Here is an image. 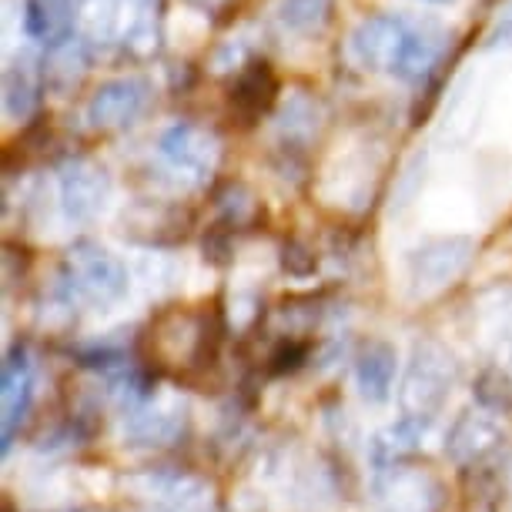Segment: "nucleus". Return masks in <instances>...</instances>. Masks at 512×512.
I'll list each match as a JSON object with an SVG mask.
<instances>
[{"label":"nucleus","instance_id":"obj_7","mask_svg":"<svg viewBox=\"0 0 512 512\" xmlns=\"http://www.w3.org/2000/svg\"><path fill=\"white\" fill-rule=\"evenodd\" d=\"M158 158L185 185H205L215 175L221 158V141L215 131L201 128L195 121H175L161 131Z\"/></svg>","mask_w":512,"mask_h":512},{"label":"nucleus","instance_id":"obj_6","mask_svg":"<svg viewBox=\"0 0 512 512\" xmlns=\"http://www.w3.org/2000/svg\"><path fill=\"white\" fill-rule=\"evenodd\" d=\"M369 502L375 512H446L449 492L429 469L392 466L372 476Z\"/></svg>","mask_w":512,"mask_h":512},{"label":"nucleus","instance_id":"obj_20","mask_svg":"<svg viewBox=\"0 0 512 512\" xmlns=\"http://www.w3.org/2000/svg\"><path fill=\"white\" fill-rule=\"evenodd\" d=\"M318 118H322V111H318V104L312 98L292 94L285 101L282 114H278V128L288 134V141H305L318 131Z\"/></svg>","mask_w":512,"mask_h":512},{"label":"nucleus","instance_id":"obj_4","mask_svg":"<svg viewBox=\"0 0 512 512\" xmlns=\"http://www.w3.org/2000/svg\"><path fill=\"white\" fill-rule=\"evenodd\" d=\"M472 255H476V241L469 235H439L422 241L405 255V285L415 298L436 295L462 278Z\"/></svg>","mask_w":512,"mask_h":512},{"label":"nucleus","instance_id":"obj_14","mask_svg":"<svg viewBox=\"0 0 512 512\" xmlns=\"http://www.w3.org/2000/svg\"><path fill=\"white\" fill-rule=\"evenodd\" d=\"M21 24L27 41L54 47L74 37L77 27V0H24Z\"/></svg>","mask_w":512,"mask_h":512},{"label":"nucleus","instance_id":"obj_2","mask_svg":"<svg viewBox=\"0 0 512 512\" xmlns=\"http://www.w3.org/2000/svg\"><path fill=\"white\" fill-rule=\"evenodd\" d=\"M57 285H61L77 305L108 312V308L121 305L124 298H128L131 272L111 248H104L91 238H81L67 248Z\"/></svg>","mask_w":512,"mask_h":512},{"label":"nucleus","instance_id":"obj_18","mask_svg":"<svg viewBox=\"0 0 512 512\" xmlns=\"http://www.w3.org/2000/svg\"><path fill=\"white\" fill-rule=\"evenodd\" d=\"M91 57H88V37H67V41L47 47V61L44 74L54 84H77V77L88 71Z\"/></svg>","mask_w":512,"mask_h":512},{"label":"nucleus","instance_id":"obj_9","mask_svg":"<svg viewBox=\"0 0 512 512\" xmlns=\"http://www.w3.org/2000/svg\"><path fill=\"white\" fill-rule=\"evenodd\" d=\"M37 399V362L27 345H14L4 355V372H0V449L11 452L17 432L27 422Z\"/></svg>","mask_w":512,"mask_h":512},{"label":"nucleus","instance_id":"obj_11","mask_svg":"<svg viewBox=\"0 0 512 512\" xmlns=\"http://www.w3.org/2000/svg\"><path fill=\"white\" fill-rule=\"evenodd\" d=\"M506 449V429L499 419H492V412H462L446 432V459L459 469H472L489 462L492 456Z\"/></svg>","mask_w":512,"mask_h":512},{"label":"nucleus","instance_id":"obj_8","mask_svg":"<svg viewBox=\"0 0 512 512\" xmlns=\"http://www.w3.org/2000/svg\"><path fill=\"white\" fill-rule=\"evenodd\" d=\"M191 429V409L185 399H148L124 415L121 442L128 449H168L178 446Z\"/></svg>","mask_w":512,"mask_h":512},{"label":"nucleus","instance_id":"obj_22","mask_svg":"<svg viewBox=\"0 0 512 512\" xmlns=\"http://www.w3.org/2000/svg\"><path fill=\"white\" fill-rule=\"evenodd\" d=\"M476 402L492 415H509L512 412V379L502 369H486L476 379Z\"/></svg>","mask_w":512,"mask_h":512},{"label":"nucleus","instance_id":"obj_27","mask_svg":"<svg viewBox=\"0 0 512 512\" xmlns=\"http://www.w3.org/2000/svg\"><path fill=\"white\" fill-rule=\"evenodd\" d=\"M425 4H449V0H425Z\"/></svg>","mask_w":512,"mask_h":512},{"label":"nucleus","instance_id":"obj_26","mask_svg":"<svg viewBox=\"0 0 512 512\" xmlns=\"http://www.w3.org/2000/svg\"><path fill=\"white\" fill-rule=\"evenodd\" d=\"M185 4H191L201 14H215V11H221V7L228 4V0H185Z\"/></svg>","mask_w":512,"mask_h":512},{"label":"nucleus","instance_id":"obj_16","mask_svg":"<svg viewBox=\"0 0 512 512\" xmlns=\"http://www.w3.org/2000/svg\"><path fill=\"white\" fill-rule=\"evenodd\" d=\"M124 0H77V27L88 41H114L124 31Z\"/></svg>","mask_w":512,"mask_h":512},{"label":"nucleus","instance_id":"obj_21","mask_svg":"<svg viewBox=\"0 0 512 512\" xmlns=\"http://www.w3.org/2000/svg\"><path fill=\"white\" fill-rule=\"evenodd\" d=\"M275 94V77L265 64H248V71H241L238 77V94L235 101L248 111H262L268 108Z\"/></svg>","mask_w":512,"mask_h":512},{"label":"nucleus","instance_id":"obj_29","mask_svg":"<svg viewBox=\"0 0 512 512\" xmlns=\"http://www.w3.org/2000/svg\"><path fill=\"white\" fill-rule=\"evenodd\" d=\"M71 512H84V509H71Z\"/></svg>","mask_w":512,"mask_h":512},{"label":"nucleus","instance_id":"obj_15","mask_svg":"<svg viewBox=\"0 0 512 512\" xmlns=\"http://www.w3.org/2000/svg\"><path fill=\"white\" fill-rule=\"evenodd\" d=\"M47 74L44 64L31 61V57H14L4 67V111L11 121H27L41 108Z\"/></svg>","mask_w":512,"mask_h":512},{"label":"nucleus","instance_id":"obj_23","mask_svg":"<svg viewBox=\"0 0 512 512\" xmlns=\"http://www.w3.org/2000/svg\"><path fill=\"white\" fill-rule=\"evenodd\" d=\"M248 64H251V44H248L245 34L228 37V41L215 51V57H211V71H215V74L245 71Z\"/></svg>","mask_w":512,"mask_h":512},{"label":"nucleus","instance_id":"obj_19","mask_svg":"<svg viewBox=\"0 0 512 512\" xmlns=\"http://www.w3.org/2000/svg\"><path fill=\"white\" fill-rule=\"evenodd\" d=\"M118 41H124V47L138 57H151L158 51L161 31H158V17H154L151 4L134 7V14H128V21H124V31Z\"/></svg>","mask_w":512,"mask_h":512},{"label":"nucleus","instance_id":"obj_12","mask_svg":"<svg viewBox=\"0 0 512 512\" xmlns=\"http://www.w3.org/2000/svg\"><path fill=\"white\" fill-rule=\"evenodd\" d=\"M355 389H359L362 402L385 405L392 399L395 375H399V349L385 338H375L355 355Z\"/></svg>","mask_w":512,"mask_h":512},{"label":"nucleus","instance_id":"obj_5","mask_svg":"<svg viewBox=\"0 0 512 512\" xmlns=\"http://www.w3.org/2000/svg\"><path fill=\"white\" fill-rule=\"evenodd\" d=\"M114 181L108 168L91 158H67L57 168V208L67 225H91L108 211Z\"/></svg>","mask_w":512,"mask_h":512},{"label":"nucleus","instance_id":"obj_25","mask_svg":"<svg viewBox=\"0 0 512 512\" xmlns=\"http://www.w3.org/2000/svg\"><path fill=\"white\" fill-rule=\"evenodd\" d=\"M492 44H512V7H509V14L502 17V24L496 27V34H492Z\"/></svg>","mask_w":512,"mask_h":512},{"label":"nucleus","instance_id":"obj_10","mask_svg":"<svg viewBox=\"0 0 512 512\" xmlns=\"http://www.w3.org/2000/svg\"><path fill=\"white\" fill-rule=\"evenodd\" d=\"M154 88L148 77L128 74V77H111V81L98 84V91L88 101V121L98 131H121L131 128L144 111L151 108Z\"/></svg>","mask_w":512,"mask_h":512},{"label":"nucleus","instance_id":"obj_1","mask_svg":"<svg viewBox=\"0 0 512 512\" xmlns=\"http://www.w3.org/2000/svg\"><path fill=\"white\" fill-rule=\"evenodd\" d=\"M349 54L365 71L392 74L405 84H422L446 54V31L436 21L372 14L349 34Z\"/></svg>","mask_w":512,"mask_h":512},{"label":"nucleus","instance_id":"obj_17","mask_svg":"<svg viewBox=\"0 0 512 512\" xmlns=\"http://www.w3.org/2000/svg\"><path fill=\"white\" fill-rule=\"evenodd\" d=\"M332 11H335V0H278L275 21L285 34L308 37L318 34L332 21Z\"/></svg>","mask_w":512,"mask_h":512},{"label":"nucleus","instance_id":"obj_24","mask_svg":"<svg viewBox=\"0 0 512 512\" xmlns=\"http://www.w3.org/2000/svg\"><path fill=\"white\" fill-rule=\"evenodd\" d=\"M302 359H305V345L302 342H285L282 349H278L275 355H272V369L275 372H295L298 365H302Z\"/></svg>","mask_w":512,"mask_h":512},{"label":"nucleus","instance_id":"obj_28","mask_svg":"<svg viewBox=\"0 0 512 512\" xmlns=\"http://www.w3.org/2000/svg\"><path fill=\"white\" fill-rule=\"evenodd\" d=\"M134 4H154V0H134Z\"/></svg>","mask_w":512,"mask_h":512},{"label":"nucleus","instance_id":"obj_3","mask_svg":"<svg viewBox=\"0 0 512 512\" xmlns=\"http://www.w3.org/2000/svg\"><path fill=\"white\" fill-rule=\"evenodd\" d=\"M462 379V365L449 345L436 338H419L412 345L409 365L399 382V412L402 415H422V419H436L452 399L456 385Z\"/></svg>","mask_w":512,"mask_h":512},{"label":"nucleus","instance_id":"obj_13","mask_svg":"<svg viewBox=\"0 0 512 512\" xmlns=\"http://www.w3.org/2000/svg\"><path fill=\"white\" fill-rule=\"evenodd\" d=\"M436 419H422V415H402V419L389 422L369 439V466L372 472L392 469L409 462L415 452L422 449V439L429 432V425Z\"/></svg>","mask_w":512,"mask_h":512}]
</instances>
